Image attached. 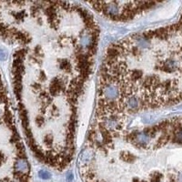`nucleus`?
<instances>
[{
    "instance_id": "20e7f679",
    "label": "nucleus",
    "mask_w": 182,
    "mask_h": 182,
    "mask_svg": "<svg viewBox=\"0 0 182 182\" xmlns=\"http://www.w3.org/2000/svg\"><path fill=\"white\" fill-rule=\"evenodd\" d=\"M5 58H7V53H5V51L2 48H0V59L5 60Z\"/></svg>"
},
{
    "instance_id": "f03ea898",
    "label": "nucleus",
    "mask_w": 182,
    "mask_h": 182,
    "mask_svg": "<svg viewBox=\"0 0 182 182\" xmlns=\"http://www.w3.org/2000/svg\"><path fill=\"white\" fill-rule=\"evenodd\" d=\"M15 167H16V170L18 173L25 174L26 172L28 171V164L25 159H22V158L18 159V160L16 162Z\"/></svg>"
},
{
    "instance_id": "423d86ee",
    "label": "nucleus",
    "mask_w": 182,
    "mask_h": 182,
    "mask_svg": "<svg viewBox=\"0 0 182 182\" xmlns=\"http://www.w3.org/2000/svg\"><path fill=\"white\" fill-rule=\"evenodd\" d=\"M0 114H1V111H0Z\"/></svg>"
},
{
    "instance_id": "7ed1b4c3",
    "label": "nucleus",
    "mask_w": 182,
    "mask_h": 182,
    "mask_svg": "<svg viewBox=\"0 0 182 182\" xmlns=\"http://www.w3.org/2000/svg\"><path fill=\"white\" fill-rule=\"evenodd\" d=\"M38 175H39V177H40L42 179H48L51 177L50 173L48 172V171H46V170H41V171H39Z\"/></svg>"
},
{
    "instance_id": "f257e3e1",
    "label": "nucleus",
    "mask_w": 182,
    "mask_h": 182,
    "mask_svg": "<svg viewBox=\"0 0 182 182\" xmlns=\"http://www.w3.org/2000/svg\"><path fill=\"white\" fill-rule=\"evenodd\" d=\"M135 141L140 146H147L150 142V136L146 132H139L135 136Z\"/></svg>"
},
{
    "instance_id": "39448f33",
    "label": "nucleus",
    "mask_w": 182,
    "mask_h": 182,
    "mask_svg": "<svg viewBox=\"0 0 182 182\" xmlns=\"http://www.w3.org/2000/svg\"><path fill=\"white\" fill-rule=\"evenodd\" d=\"M179 182H182V173H180L179 176Z\"/></svg>"
}]
</instances>
